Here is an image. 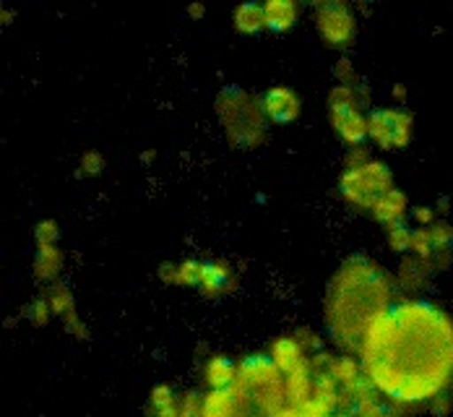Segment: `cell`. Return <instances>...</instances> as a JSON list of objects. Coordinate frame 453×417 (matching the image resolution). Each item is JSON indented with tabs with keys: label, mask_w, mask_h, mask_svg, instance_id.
<instances>
[{
	"label": "cell",
	"mask_w": 453,
	"mask_h": 417,
	"mask_svg": "<svg viewBox=\"0 0 453 417\" xmlns=\"http://www.w3.org/2000/svg\"><path fill=\"white\" fill-rule=\"evenodd\" d=\"M261 107H264V112H266V118L272 123L287 126V123L300 118L303 102H300L297 92L289 89V87H272L269 92L261 94Z\"/></svg>",
	"instance_id": "obj_9"
},
{
	"label": "cell",
	"mask_w": 453,
	"mask_h": 417,
	"mask_svg": "<svg viewBox=\"0 0 453 417\" xmlns=\"http://www.w3.org/2000/svg\"><path fill=\"white\" fill-rule=\"evenodd\" d=\"M414 136V118L402 107H378L367 115V139L383 151L409 146Z\"/></svg>",
	"instance_id": "obj_7"
},
{
	"label": "cell",
	"mask_w": 453,
	"mask_h": 417,
	"mask_svg": "<svg viewBox=\"0 0 453 417\" xmlns=\"http://www.w3.org/2000/svg\"><path fill=\"white\" fill-rule=\"evenodd\" d=\"M336 79H339V84H344V87H355V68H352V63H349L347 58H342V60L336 63Z\"/></svg>",
	"instance_id": "obj_31"
},
{
	"label": "cell",
	"mask_w": 453,
	"mask_h": 417,
	"mask_svg": "<svg viewBox=\"0 0 453 417\" xmlns=\"http://www.w3.org/2000/svg\"><path fill=\"white\" fill-rule=\"evenodd\" d=\"M435 272V266L430 264V261H422V259H417V256H407L404 261H402V266H399V287L404 290V292H414V290H419V287H425V282L430 279V274Z\"/></svg>",
	"instance_id": "obj_15"
},
{
	"label": "cell",
	"mask_w": 453,
	"mask_h": 417,
	"mask_svg": "<svg viewBox=\"0 0 453 417\" xmlns=\"http://www.w3.org/2000/svg\"><path fill=\"white\" fill-rule=\"evenodd\" d=\"M196 290L203 297H209V300L232 292L234 290V272H232V266L226 261H201L198 287Z\"/></svg>",
	"instance_id": "obj_11"
},
{
	"label": "cell",
	"mask_w": 453,
	"mask_h": 417,
	"mask_svg": "<svg viewBox=\"0 0 453 417\" xmlns=\"http://www.w3.org/2000/svg\"><path fill=\"white\" fill-rule=\"evenodd\" d=\"M198 272H201V261L185 259L178 264H165L159 269V279L175 287H198Z\"/></svg>",
	"instance_id": "obj_19"
},
{
	"label": "cell",
	"mask_w": 453,
	"mask_h": 417,
	"mask_svg": "<svg viewBox=\"0 0 453 417\" xmlns=\"http://www.w3.org/2000/svg\"><path fill=\"white\" fill-rule=\"evenodd\" d=\"M360 363L386 399L433 402L453 383V319L427 300L394 303L367 331Z\"/></svg>",
	"instance_id": "obj_1"
},
{
	"label": "cell",
	"mask_w": 453,
	"mask_h": 417,
	"mask_svg": "<svg viewBox=\"0 0 453 417\" xmlns=\"http://www.w3.org/2000/svg\"><path fill=\"white\" fill-rule=\"evenodd\" d=\"M411 256L422 259V261H430L435 259V245H433V237H430V228H414L411 230V248H409Z\"/></svg>",
	"instance_id": "obj_23"
},
{
	"label": "cell",
	"mask_w": 453,
	"mask_h": 417,
	"mask_svg": "<svg viewBox=\"0 0 453 417\" xmlns=\"http://www.w3.org/2000/svg\"><path fill=\"white\" fill-rule=\"evenodd\" d=\"M264 13H266V29L289 32L297 24L300 8L295 0H269V3H264Z\"/></svg>",
	"instance_id": "obj_14"
},
{
	"label": "cell",
	"mask_w": 453,
	"mask_h": 417,
	"mask_svg": "<svg viewBox=\"0 0 453 417\" xmlns=\"http://www.w3.org/2000/svg\"><path fill=\"white\" fill-rule=\"evenodd\" d=\"M451 413V399L446 397V394H441V397H435L433 399V415L438 417H446Z\"/></svg>",
	"instance_id": "obj_35"
},
{
	"label": "cell",
	"mask_w": 453,
	"mask_h": 417,
	"mask_svg": "<svg viewBox=\"0 0 453 417\" xmlns=\"http://www.w3.org/2000/svg\"><path fill=\"white\" fill-rule=\"evenodd\" d=\"M313 19H316V29L320 40L331 50H347V47L355 45V40H357V16L347 3H339V0L318 3Z\"/></svg>",
	"instance_id": "obj_8"
},
{
	"label": "cell",
	"mask_w": 453,
	"mask_h": 417,
	"mask_svg": "<svg viewBox=\"0 0 453 417\" xmlns=\"http://www.w3.org/2000/svg\"><path fill=\"white\" fill-rule=\"evenodd\" d=\"M404 87H396V89H394V97H396V99H404Z\"/></svg>",
	"instance_id": "obj_38"
},
{
	"label": "cell",
	"mask_w": 453,
	"mask_h": 417,
	"mask_svg": "<svg viewBox=\"0 0 453 417\" xmlns=\"http://www.w3.org/2000/svg\"><path fill=\"white\" fill-rule=\"evenodd\" d=\"M214 110L226 141L234 149H258L266 141L269 118L261 107V97L229 84L217 94Z\"/></svg>",
	"instance_id": "obj_4"
},
{
	"label": "cell",
	"mask_w": 453,
	"mask_h": 417,
	"mask_svg": "<svg viewBox=\"0 0 453 417\" xmlns=\"http://www.w3.org/2000/svg\"><path fill=\"white\" fill-rule=\"evenodd\" d=\"M149 415L180 417V397L173 391V386L159 383V386L151 389V397H149Z\"/></svg>",
	"instance_id": "obj_20"
},
{
	"label": "cell",
	"mask_w": 453,
	"mask_h": 417,
	"mask_svg": "<svg viewBox=\"0 0 453 417\" xmlns=\"http://www.w3.org/2000/svg\"><path fill=\"white\" fill-rule=\"evenodd\" d=\"M386 243H388V248L394 253L404 256V253H409V248H411V230H409L404 222L391 225V228H386Z\"/></svg>",
	"instance_id": "obj_24"
},
{
	"label": "cell",
	"mask_w": 453,
	"mask_h": 417,
	"mask_svg": "<svg viewBox=\"0 0 453 417\" xmlns=\"http://www.w3.org/2000/svg\"><path fill=\"white\" fill-rule=\"evenodd\" d=\"M237 378V363H232L225 355H214L206 360L203 366V383L209 386V391L217 389H232Z\"/></svg>",
	"instance_id": "obj_13"
},
{
	"label": "cell",
	"mask_w": 453,
	"mask_h": 417,
	"mask_svg": "<svg viewBox=\"0 0 453 417\" xmlns=\"http://www.w3.org/2000/svg\"><path fill=\"white\" fill-rule=\"evenodd\" d=\"M273 417H303V415H300V410H297V407H292V405H284V407H281V410H279V413H276Z\"/></svg>",
	"instance_id": "obj_36"
},
{
	"label": "cell",
	"mask_w": 453,
	"mask_h": 417,
	"mask_svg": "<svg viewBox=\"0 0 453 417\" xmlns=\"http://www.w3.org/2000/svg\"><path fill=\"white\" fill-rule=\"evenodd\" d=\"M370 159V151L365 146H349L347 157H344V167H360Z\"/></svg>",
	"instance_id": "obj_32"
},
{
	"label": "cell",
	"mask_w": 453,
	"mask_h": 417,
	"mask_svg": "<svg viewBox=\"0 0 453 417\" xmlns=\"http://www.w3.org/2000/svg\"><path fill=\"white\" fill-rule=\"evenodd\" d=\"M411 217H414L417 228H430L435 222V209H430V206H414L411 209Z\"/></svg>",
	"instance_id": "obj_33"
},
{
	"label": "cell",
	"mask_w": 453,
	"mask_h": 417,
	"mask_svg": "<svg viewBox=\"0 0 453 417\" xmlns=\"http://www.w3.org/2000/svg\"><path fill=\"white\" fill-rule=\"evenodd\" d=\"M331 417H357V415H352V413H334Z\"/></svg>",
	"instance_id": "obj_39"
},
{
	"label": "cell",
	"mask_w": 453,
	"mask_h": 417,
	"mask_svg": "<svg viewBox=\"0 0 453 417\" xmlns=\"http://www.w3.org/2000/svg\"><path fill=\"white\" fill-rule=\"evenodd\" d=\"M45 297L55 316L65 319V316L76 313V300H73V292H71V287H68V284H63V282H52Z\"/></svg>",
	"instance_id": "obj_22"
},
{
	"label": "cell",
	"mask_w": 453,
	"mask_h": 417,
	"mask_svg": "<svg viewBox=\"0 0 453 417\" xmlns=\"http://www.w3.org/2000/svg\"><path fill=\"white\" fill-rule=\"evenodd\" d=\"M328 120L347 146H363L367 139V115L360 107V94L355 87L336 84L328 92Z\"/></svg>",
	"instance_id": "obj_6"
},
{
	"label": "cell",
	"mask_w": 453,
	"mask_h": 417,
	"mask_svg": "<svg viewBox=\"0 0 453 417\" xmlns=\"http://www.w3.org/2000/svg\"><path fill=\"white\" fill-rule=\"evenodd\" d=\"M188 13L198 19V16H203V13H206V8H203V5H190V8H188Z\"/></svg>",
	"instance_id": "obj_37"
},
{
	"label": "cell",
	"mask_w": 453,
	"mask_h": 417,
	"mask_svg": "<svg viewBox=\"0 0 453 417\" xmlns=\"http://www.w3.org/2000/svg\"><path fill=\"white\" fill-rule=\"evenodd\" d=\"M357 417H396L394 410H388L386 405H380V402H375V405H370V407H365L357 413Z\"/></svg>",
	"instance_id": "obj_34"
},
{
	"label": "cell",
	"mask_w": 453,
	"mask_h": 417,
	"mask_svg": "<svg viewBox=\"0 0 453 417\" xmlns=\"http://www.w3.org/2000/svg\"><path fill=\"white\" fill-rule=\"evenodd\" d=\"M394 186V173L386 162L380 159H367L360 167H344L342 178H339V193L347 204L370 212L372 204L388 193Z\"/></svg>",
	"instance_id": "obj_5"
},
{
	"label": "cell",
	"mask_w": 453,
	"mask_h": 417,
	"mask_svg": "<svg viewBox=\"0 0 453 417\" xmlns=\"http://www.w3.org/2000/svg\"><path fill=\"white\" fill-rule=\"evenodd\" d=\"M65 256L58 245H40L35 256V279L37 282H55L63 272Z\"/></svg>",
	"instance_id": "obj_16"
},
{
	"label": "cell",
	"mask_w": 453,
	"mask_h": 417,
	"mask_svg": "<svg viewBox=\"0 0 453 417\" xmlns=\"http://www.w3.org/2000/svg\"><path fill=\"white\" fill-rule=\"evenodd\" d=\"M336 413L334 405H328L326 399H318V397H311L303 407H300V415L303 417H331Z\"/></svg>",
	"instance_id": "obj_27"
},
{
	"label": "cell",
	"mask_w": 453,
	"mask_h": 417,
	"mask_svg": "<svg viewBox=\"0 0 453 417\" xmlns=\"http://www.w3.org/2000/svg\"><path fill=\"white\" fill-rule=\"evenodd\" d=\"M370 214H372V220H378V222H380V225H386V228L404 222L409 214L407 193H404V190H399V188H391L388 193H383V196L372 204Z\"/></svg>",
	"instance_id": "obj_12"
},
{
	"label": "cell",
	"mask_w": 453,
	"mask_h": 417,
	"mask_svg": "<svg viewBox=\"0 0 453 417\" xmlns=\"http://www.w3.org/2000/svg\"><path fill=\"white\" fill-rule=\"evenodd\" d=\"M27 319H29V324L35 326H47L50 321V316H55L52 313V308H50V303H47V297H37V300H32L29 305H27Z\"/></svg>",
	"instance_id": "obj_25"
},
{
	"label": "cell",
	"mask_w": 453,
	"mask_h": 417,
	"mask_svg": "<svg viewBox=\"0 0 453 417\" xmlns=\"http://www.w3.org/2000/svg\"><path fill=\"white\" fill-rule=\"evenodd\" d=\"M203 407V397H198L196 391H188L180 397V417H201Z\"/></svg>",
	"instance_id": "obj_28"
},
{
	"label": "cell",
	"mask_w": 453,
	"mask_h": 417,
	"mask_svg": "<svg viewBox=\"0 0 453 417\" xmlns=\"http://www.w3.org/2000/svg\"><path fill=\"white\" fill-rule=\"evenodd\" d=\"M63 324H65V331H68L71 336H76V339H87V336H89V328H87V324L79 319V313L65 316V319H63Z\"/></svg>",
	"instance_id": "obj_30"
},
{
	"label": "cell",
	"mask_w": 453,
	"mask_h": 417,
	"mask_svg": "<svg viewBox=\"0 0 453 417\" xmlns=\"http://www.w3.org/2000/svg\"><path fill=\"white\" fill-rule=\"evenodd\" d=\"M232 397L240 417H273L287 405V375L269 355H250L237 363Z\"/></svg>",
	"instance_id": "obj_3"
},
{
	"label": "cell",
	"mask_w": 453,
	"mask_h": 417,
	"mask_svg": "<svg viewBox=\"0 0 453 417\" xmlns=\"http://www.w3.org/2000/svg\"><path fill=\"white\" fill-rule=\"evenodd\" d=\"M311 397H313V375H311V371L287 375V405L300 410Z\"/></svg>",
	"instance_id": "obj_21"
},
{
	"label": "cell",
	"mask_w": 453,
	"mask_h": 417,
	"mask_svg": "<svg viewBox=\"0 0 453 417\" xmlns=\"http://www.w3.org/2000/svg\"><path fill=\"white\" fill-rule=\"evenodd\" d=\"M394 292V282L378 261L349 256L326 287L323 319L331 342L347 355L360 352L367 331L391 311Z\"/></svg>",
	"instance_id": "obj_2"
},
{
	"label": "cell",
	"mask_w": 453,
	"mask_h": 417,
	"mask_svg": "<svg viewBox=\"0 0 453 417\" xmlns=\"http://www.w3.org/2000/svg\"><path fill=\"white\" fill-rule=\"evenodd\" d=\"M58 237H60V228H58L55 220H42V222H37V228H35V240H37V245H58Z\"/></svg>",
	"instance_id": "obj_26"
},
{
	"label": "cell",
	"mask_w": 453,
	"mask_h": 417,
	"mask_svg": "<svg viewBox=\"0 0 453 417\" xmlns=\"http://www.w3.org/2000/svg\"><path fill=\"white\" fill-rule=\"evenodd\" d=\"M234 29L240 35H258L266 29V13H264V5L261 3H240L234 8Z\"/></svg>",
	"instance_id": "obj_18"
},
{
	"label": "cell",
	"mask_w": 453,
	"mask_h": 417,
	"mask_svg": "<svg viewBox=\"0 0 453 417\" xmlns=\"http://www.w3.org/2000/svg\"><path fill=\"white\" fill-rule=\"evenodd\" d=\"M269 358H272L273 366L284 373V375L311 371V355L305 352V347L295 336H279V339H273Z\"/></svg>",
	"instance_id": "obj_10"
},
{
	"label": "cell",
	"mask_w": 453,
	"mask_h": 417,
	"mask_svg": "<svg viewBox=\"0 0 453 417\" xmlns=\"http://www.w3.org/2000/svg\"><path fill=\"white\" fill-rule=\"evenodd\" d=\"M104 157L99 154V151H87L84 157H81V162H79V167H81V173L84 175H99L102 170H104Z\"/></svg>",
	"instance_id": "obj_29"
},
{
	"label": "cell",
	"mask_w": 453,
	"mask_h": 417,
	"mask_svg": "<svg viewBox=\"0 0 453 417\" xmlns=\"http://www.w3.org/2000/svg\"><path fill=\"white\" fill-rule=\"evenodd\" d=\"M331 375L339 383V389L349 394V391H355V386L365 378L363 363L357 358H352V355H339L331 363Z\"/></svg>",
	"instance_id": "obj_17"
}]
</instances>
